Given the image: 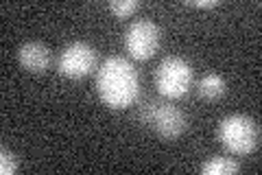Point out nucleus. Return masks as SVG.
<instances>
[{"instance_id":"obj_7","label":"nucleus","mask_w":262,"mask_h":175,"mask_svg":"<svg viewBox=\"0 0 262 175\" xmlns=\"http://www.w3.org/2000/svg\"><path fill=\"white\" fill-rule=\"evenodd\" d=\"M18 62L24 70L39 74V72H46L51 68L53 53L42 42H24L18 48Z\"/></svg>"},{"instance_id":"obj_11","label":"nucleus","mask_w":262,"mask_h":175,"mask_svg":"<svg viewBox=\"0 0 262 175\" xmlns=\"http://www.w3.org/2000/svg\"><path fill=\"white\" fill-rule=\"evenodd\" d=\"M18 171V158L13 151H9L7 147L0 149V173L3 175H13Z\"/></svg>"},{"instance_id":"obj_8","label":"nucleus","mask_w":262,"mask_h":175,"mask_svg":"<svg viewBox=\"0 0 262 175\" xmlns=\"http://www.w3.org/2000/svg\"><path fill=\"white\" fill-rule=\"evenodd\" d=\"M196 92H199L201 99H206V101H219V99L227 92V83L221 74L208 72L196 83Z\"/></svg>"},{"instance_id":"obj_6","label":"nucleus","mask_w":262,"mask_h":175,"mask_svg":"<svg viewBox=\"0 0 262 175\" xmlns=\"http://www.w3.org/2000/svg\"><path fill=\"white\" fill-rule=\"evenodd\" d=\"M98 51L88 42H72L59 55V72L68 79H83L96 70Z\"/></svg>"},{"instance_id":"obj_3","label":"nucleus","mask_w":262,"mask_h":175,"mask_svg":"<svg viewBox=\"0 0 262 175\" xmlns=\"http://www.w3.org/2000/svg\"><path fill=\"white\" fill-rule=\"evenodd\" d=\"M140 121L151 127L155 134L164 140H177L188 129L186 114L177 105L162 101V99H149L140 105Z\"/></svg>"},{"instance_id":"obj_12","label":"nucleus","mask_w":262,"mask_h":175,"mask_svg":"<svg viewBox=\"0 0 262 175\" xmlns=\"http://www.w3.org/2000/svg\"><path fill=\"white\" fill-rule=\"evenodd\" d=\"M190 7H196V9H214L219 7L216 0H194V3H188Z\"/></svg>"},{"instance_id":"obj_9","label":"nucleus","mask_w":262,"mask_h":175,"mask_svg":"<svg viewBox=\"0 0 262 175\" xmlns=\"http://www.w3.org/2000/svg\"><path fill=\"white\" fill-rule=\"evenodd\" d=\"M241 171V164L229 155H212L201 164L203 175H234Z\"/></svg>"},{"instance_id":"obj_10","label":"nucleus","mask_w":262,"mask_h":175,"mask_svg":"<svg viewBox=\"0 0 262 175\" xmlns=\"http://www.w3.org/2000/svg\"><path fill=\"white\" fill-rule=\"evenodd\" d=\"M138 9H140V3H138V0H112L110 3V11L116 15L118 20L131 18Z\"/></svg>"},{"instance_id":"obj_4","label":"nucleus","mask_w":262,"mask_h":175,"mask_svg":"<svg viewBox=\"0 0 262 175\" xmlns=\"http://www.w3.org/2000/svg\"><path fill=\"white\" fill-rule=\"evenodd\" d=\"M192 79H194L192 66L184 57H177V55L164 57L160 66L155 68V88L168 101L186 96L192 86Z\"/></svg>"},{"instance_id":"obj_5","label":"nucleus","mask_w":262,"mask_h":175,"mask_svg":"<svg viewBox=\"0 0 262 175\" xmlns=\"http://www.w3.org/2000/svg\"><path fill=\"white\" fill-rule=\"evenodd\" d=\"M162 31L153 20H136L125 29V48L131 60L146 62L160 51Z\"/></svg>"},{"instance_id":"obj_2","label":"nucleus","mask_w":262,"mask_h":175,"mask_svg":"<svg viewBox=\"0 0 262 175\" xmlns=\"http://www.w3.org/2000/svg\"><path fill=\"white\" fill-rule=\"evenodd\" d=\"M216 136L229 153L249 155L260 145L258 123L247 114H229L219 123Z\"/></svg>"},{"instance_id":"obj_1","label":"nucleus","mask_w":262,"mask_h":175,"mask_svg":"<svg viewBox=\"0 0 262 175\" xmlns=\"http://www.w3.org/2000/svg\"><path fill=\"white\" fill-rule=\"evenodd\" d=\"M98 99L112 110H127L140 96V74L127 57L112 55L96 70Z\"/></svg>"}]
</instances>
